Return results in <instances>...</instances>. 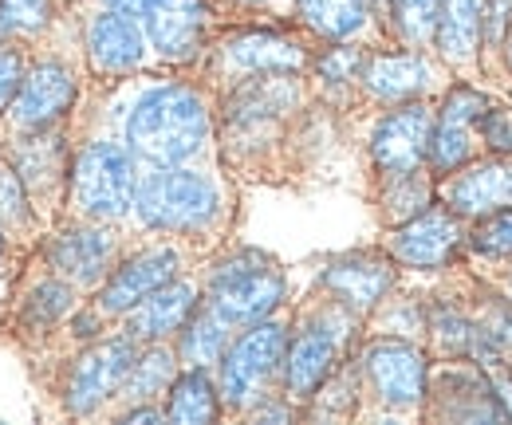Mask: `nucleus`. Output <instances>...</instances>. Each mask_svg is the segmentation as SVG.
Listing matches in <instances>:
<instances>
[{
	"mask_svg": "<svg viewBox=\"0 0 512 425\" xmlns=\"http://www.w3.org/2000/svg\"><path fill=\"white\" fill-rule=\"evenodd\" d=\"M0 217L8 225H20L28 217V201H24V178L8 166H0Z\"/></svg>",
	"mask_w": 512,
	"mask_h": 425,
	"instance_id": "7c9ffc66",
	"label": "nucleus"
},
{
	"mask_svg": "<svg viewBox=\"0 0 512 425\" xmlns=\"http://www.w3.org/2000/svg\"><path fill=\"white\" fill-rule=\"evenodd\" d=\"M87 52H91L95 71H111L115 75V71L138 67L146 44H142L138 24L130 20L127 12L115 8V12H99L91 20V28H87Z\"/></svg>",
	"mask_w": 512,
	"mask_h": 425,
	"instance_id": "2eb2a0df",
	"label": "nucleus"
},
{
	"mask_svg": "<svg viewBox=\"0 0 512 425\" xmlns=\"http://www.w3.org/2000/svg\"><path fill=\"white\" fill-rule=\"evenodd\" d=\"M430 134H434V115L422 103L398 107L390 111L375 134H371V158L375 166L398 178V174H414L422 166V158L430 154Z\"/></svg>",
	"mask_w": 512,
	"mask_h": 425,
	"instance_id": "0eeeda50",
	"label": "nucleus"
},
{
	"mask_svg": "<svg viewBox=\"0 0 512 425\" xmlns=\"http://www.w3.org/2000/svg\"><path fill=\"white\" fill-rule=\"evenodd\" d=\"M449 201L457 213H493V209H512V162H485L469 174H461Z\"/></svg>",
	"mask_w": 512,
	"mask_h": 425,
	"instance_id": "412c9836",
	"label": "nucleus"
},
{
	"mask_svg": "<svg viewBox=\"0 0 512 425\" xmlns=\"http://www.w3.org/2000/svg\"><path fill=\"white\" fill-rule=\"evenodd\" d=\"M209 138V111L190 87H158L127 119L130 150L154 166H182Z\"/></svg>",
	"mask_w": 512,
	"mask_h": 425,
	"instance_id": "f257e3e1",
	"label": "nucleus"
},
{
	"mask_svg": "<svg viewBox=\"0 0 512 425\" xmlns=\"http://www.w3.org/2000/svg\"><path fill=\"white\" fill-rule=\"evenodd\" d=\"M134 166L130 154L115 142H91L71 166V201L95 221L123 217L134 205Z\"/></svg>",
	"mask_w": 512,
	"mask_h": 425,
	"instance_id": "7ed1b4c3",
	"label": "nucleus"
},
{
	"mask_svg": "<svg viewBox=\"0 0 512 425\" xmlns=\"http://www.w3.org/2000/svg\"><path fill=\"white\" fill-rule=\"evenodd\" d=\"M134 359H138L134 339H107V343H95L91 351H83L71 366V374H67V410L71 414H91L107 398H115L127 386Z\"/></svg>",
	"mask_w": 512,
	"mask_h": 425,
	"instance_id": "423d86ee",
	"label": "nucleus"
},
{
	"mask_svg": "<svg viewBox=\"0 0 512 425\" xmlns=\"http://www.w3.org/2000/svg\"><path fill=\"white\" fill-rule=\"evenodd\" d=\"M134 209H138L142 225H150V229L186 233V229H201V225L213 221L217 189H213L209 178H201L193 170L158 166L134 189Z\"/></svg>",
	"mask_w": 512,
	"mask_h": 425,
	"instance_id": "f03ea898",
	"label": "nucleus"
},
{
	"mask_svg": "<svg viewBox=\"0 0 512 425\" xmlns=\"http://www.w3.org/2000/svg\"><path fill=\"white\" fill-rule=\"evenodd\" d=\"M174 272H178V252H174V248L142 252V256L127 260V264L107 280V288H103V296H99V307L111 311V315L130 311V307L142 304L150 292H158L162 284H170Z\"/></svg>",
	"mask_w": 512,
	"mask_h": 425,
	"instance_id": "9b49d317",
	"label": "nucleus"
},
{
	"mask_svg": "<svg viewBox=\"0 0 512 425\" xmlns=\"http://www.w3.org/2000/svg\"><path fill=\"white\" fill-rule=\"evenodd\" d=\"M363 83L375 99L386 103H402V99H414L430 87V63L422 56H410V52H394V56H375L363 71Z\"/></svg>",
	"mask_w": 512,
	"mask_h": 425,
	"instance_id": "aec40b11",
	"label": "nucleus"
},
{
	"mask_svg": "<svg viewBox=\"0 0 512 425\" xmlns=\"http://www.w3.org/2000/svg\"><path fill=\"white\" fill-rule=\"evenodd\" d=\"M16 87H20V56H16V48L0 44V107L16 95Z\"/></svg>",
	"mask_w": 512,
	"mask_h": 425,
	"instance_id": "473e14b6",
	"label": "nucleus"
},
{
	"mask_svg": "<svg viewBox=\"0 0 512 425\" xmlns=\"http://www.w3.org/2000/svg\"><path fill=\"white\" fill-rule=\"evenodd\" d=\"M166 418L182 425H205L217 418V390H213L205 366H193V370L178 374V378L170 382Z\"/></svg>",
	"mask_w": 512,
	"mask_h": 425,
	"instance_id": "4be33fe9",
	"label": "nucleus"
},
{
	"mask_svg": "<svg viewBox=\"0 0 512 425\" xmlns=\"http://www.w3.org/2000/svg\"><path fill=\"white\" fill-rule=\"evenodd\" d=\"M174 378H178V374H174V355H170L166 347H154V351L138 355L134 366H130L127 398H134V402H150L154 394L170 390Z\"/></svg>",
	"mask_w": 512,
	"mask_h": 425,
	"instance_id": "a878e982",
	"label": "nucleus"
},
{
	"mask_svg": "<svg viewBox=\"0 0 512 425\" xmlns=\"http://www.w3.org/2000/svg\"><path fill=\"white\" fill-rule=\"evenodd\" d=\"M509 63H512V40H509Z\"/></svg>",
	"mask_w": 512,
	"mask_h": 425,
	"instance_id": "ea45409f",
	"label": "nucleus"
},
{
	"mask_svg": "<svg viewBox=\"0 0 512 425\" xmlns=\"http://www.w3.org/2000/svg\"><path fill=\"white\" fill-rule=\"evenodd\" d=\"M461 225L446 209H422L418 217H410L406 225H398L394 233V256L410 268H442L461 244Z\"/></svg>",
	"mask_w": 512,
	"mask_h": 425,
	"instance_id": "1a4fd4ad",
	"label": "nucleus"
},
{
	"mask_svg": "<svg viewBox=\"0 0 512 425\" xmlns=\"http://www.w3.org/2000/svg\"><path fill=\"white\" fill-rule=\"evenodd\" d=\"M225 331L229 323L209 307L201 315H190L186 323V335H182V355L190 366H209L225 355Z\"/></svg>",
	"mask_w": 512,
	"mask_h": 425,
	"instance_id": "393cba45",
	"label": "nucleus"
},
{
	"mask_svg": "<svg viewBox=\"0 0 512 425\" xmlns=\"http://www.w3.org/2000/svg\"><path fill=\"white\" fill-rule=\"evenodd\" d=\"M48 20H52V0H0V32L32 36L48 28Z\"/></svg>",
	"mask_w": 512,
	"mask_h": 425,
	"instance_id": "cd10ccee",
	"label": "nucleus"
},
{
	"mask_svg": "<svg viewBox=\"0 0 512 425\" xmlns=\"http://www.w3.org/2000/svg\"><path fill=\"white\" fill-rule=\"evenodd\" d=\"M245 4H264V0H245Z\"/></svg>",
	"mask_w": 512,
	"mask_h": 425,
	"instance_id": "58836bf2",
	"label": "nucleus"
},
{
	"mask_svg": "<svg viewBox=\"0 0 512 425\" xmlns=\"http://www.w3.org/2000/svg\"><path fill=\"white\" fill-rule=\"evenodd\" d=\"M481 115H485V99L469 87H457L442 103V115L430 134V162L442 174L457 170L469 158V130H473V122H481Z\"/></svg>",
	"mask_w": 512,
	"mask_h": 425,
	"instance_id": "f8f14e48",
	"label": "nucleus"
},
{
	"mask_svg": "<svg viewBox=\"0 0 512 425\" xmlns=\"http://www.w3.org/2000/svg\"><path fill=\"white\" fill-rule=\"evenodd\" d=\"M300 16L312 32L327 40H347L363 28L367 4L363 0H300Z\"/></svg>",
	"mask_w": 512,
	"mask_h": 425,
	"instance_id": "b1692460",
	"label": "nucleus"
},
{
	"mask_svg": "<svg viewBox=\"0 0 512 425\" xmlns=\"http://www.w3.org/2000/svg\"><path fill=\"white\" fill-rule=\"evenodd\" d=\"M363 370L386 406L406 410V406H418L426 394V359L410 343H398V339L371 343L363 355Z\"/></svg>",
	"mask_w": 512,
	"mask_h": 425,
	"instance_id": "6e6552de",
	"label": "nucleus"
},
{
	"mask_svg": "<svg viewBox=\"0 0 512 425\" xmlns=\"http://www.w3.org/2000/svg\"><path fill=\"white\" fill-rule=\"evenodd\" d=\"M493 339H501V343L512 347V311H501V315L493 319Z\"/></svg>",
	"mask_w": 512,
	"mask_h": 425,
	"instance_id": "c9c22d12",
	"label": "nucleus"
},
{
	"mask_svg": "<svg viewBox=\"0 0 512 425\" xmlns=\"http://www.w3.org/2000/svg\"><path fill=\"white\" fill-rule=\"evenodd\" d=\"M115 256V237L103 229H67L60 241L52 244V264L75 284H91L107 272Z\"/></svg>",
	"mask_w": 512,
	"mask_h": 425,
	"instance_id": "f3484780",
	"label": "nucleus"
},
{
	"mask_svg": "<svg viewBox=\"0 0 512 425\" xmlns=\"http://www.w3.org/2000/svg\"><path fill=\"white\" fill-rule=\"evenodd\" d=\"M150 44L166 60H190L205 32V4L201 0H158L146 12Z\"/></svg>",
	"mask_w": 512,
	"mask_h": 425,
	"instance_id": "ddd939ff",
	"label": "nucleus"
},
{
	"mask_svg": "<svg viewBox=\"0 0 512 425\" xmlns=\"http://www.w3.org/2000/svg\"><path fill=\"white\" fill-rule=\"evenodd\" d=\"M485 20V0H442V24H438V44L449 60H469L481 36Z\"/></svg>",
	"mask_w": 512,
	"mask_h": 425,
	"instance_id": "5701e85b",
	"label": "nucleus"
},
{
	"mask_svg": "<svg viewBox=\"0 0 512 425\" xmlns=\"http://www.w3.org/2000/svg\"><path fill=\"white\" fill-rule=\"evenodd\" d=\"M225 60L233 63L237 71H249V75H280V71L304 67V52L284 36L245 32V36H233L225 44Z\"/></svg>",
	"mask_w": 512,
	"mask_h": 425,
	"instance_id": "a211bd4d",
	"label": "nucleus"
},
{
	"mask_svg": "<svg viewBox=\"0 0 512 425\" xmlns=\"http://www.w3.org/2000/svg\"><path fill=\"white\" fill-rule=\"evenodd\" d=\"M355 67H359V56H355L351 48H335V52L320 63L323 79H351Z\"/></svg>",
	"mask_w": 512,
	"mask_h": 425,
	"instance_id": "72a5a7b5",
	"label": "nucleus"
},
{
	"mask_svg": "<svg viewBox=\"0 0 512 425\" xmlns=\"http://www.w3.org/2000/svg\"><path fill=\"white\" fill-rule=\"evenodd\" d=\"M280 300H284V276L260 252L225 260L209 280V307L229 327L233 323H260Z\"/></svg>",
	"mask_w": 512,
	"mask_h": 425,
	"instance_id": "20e7f679",
	"label": "nucleus"
},
{
	"mask_svg": "<svg viewBox=\"0 0 512 425\" xmlns=\"http://www.w3.org/2000/svg\"><path fill=\"white\" fill-rule=\"evenodd\" d=\"M193 288L190 284H162L158 292H150L138 307H130V339H166L174 331H182L190 323Z\"/></svg>",
	"mask_w": 512,
	"mask_h": 425,
	"instance_id": "dca6fc26",
	"label": "nucleus"
},
{
	"mask_svg": "<svg viewBox=\"0 0 512 425\" xmlns=\"http://www.w3.org/2000/svg\"><path fill=\"white\" fill-rule=\"evenodd\" d=\"M67 307H71V292H67L64 284H44V288L32 292V300L24 307V323L36 327V331H40V327H52Z\"/></svg>",
	"mask_w": 512,
	"mask_h": 425,
	"instance_id": "c85d7f7f",
	"label": "nucleus"
},
{
	"mask_svg": "<svg viewBox=\"0 0 512 425\" xmlns=\"http://www.w3.org/2000/svg\"><path fill=\"white\" fill-rule=\"evenodd\" d=\"M335 366V335H327L323 327H308L292 347H288V363H284V378L288 390L296 398H312L323 386V378Z\"/></svg>",
	"mask_w": 512,
	"mask_h": 425,
	"instance_id": "6ab92c4d",
	"label": "nucleus"
},
{
	"mask_svg": "<svg viewBox=\"0 0 512 425\" xmlns=\"http://www.w3.org/2000/svg\"><path fill=\"white\" fill-rule=\"evenodd\" d=\"M162 414L158 410H150V406H138V410H130L127 414V422H158Z\"/></svg>",
	"mask_w": 512,
	"mask_h": 425,
	"instance_id": "e433bc0d",
	"label": "nucleus"
},
{
	"mask_svg": "<svg viewBox=\"0 0 512 425\" xmlns=\"http://www.w3.org/2000/svg\"><path fill=\"white\" fill-rule=\"evenodd\" d=\"M481 130H485V142H489L497 154H512V111L509 107H485Z\"/></svg>",
	"mask_w": 512,
	"mask_h": 425,
	"instance_id": "2f4dec72",
	"label": "nucleus"
},
{
	"mask_svg": "<svg viewBox=\"0 0 512 425\" xmlns=\"http://www.w3.org/2000/svg\"><path fill=\"white\" fill-rule=\"evenodd\" d=\"M111 8H119V12H127V16H146L158 0H107Z\"/></svg>",
	"mask_w": 512,
	"mask_h": 425,
	"instance_id": "f704fd0d",
	"label": "nucleus"
},
{
	"mask_svg": "<svg viewBox=\"0 0 512 425\" xmlns=\"http://www.w3.org/2000/svg\"><path fill=\"white\" fill-rule=\"evenodd\" d=\"M493 12H501V16H505V12H509V0H497V4H493ZM489 36H493V40L501 36V20H497V16H493V28H489Z\"/></svg>",
	"mask_w": 512,
	"mask_h": 425,
	"instance_id": "4c0bfd02",
	"label": "nucleus"
},
{
	"mask_svg": "<svg viewBox=\"0 0 512 425\" xmlns=\"http://www.w3.org/2000/svg\"><path fill=\"white\" fill-rule=\"evenodd\" d=\"M75 103V79L64 63H40L32 67L12 99V119L20 126L44 130L48 122H56L60 115H67V107Z\"/></svg>",
	"mask_w": 512,
	"mask_h": 425,
	"instance_id": "9d476101",
	"label": "nucleus"
},
{
	"mask_svg": "<svg viewBox=\"0 0 512 425\" xmlns=\"http://www.w3.org/2000/svg\"><path fill=\"white\" fill-rule=\"evenodd\" d=\"M323 284L339 296V304H347L351 311H371L390 292L394 272L379 256H343V260L327 264Z\"/></svg>",
	"mask_w": 512,
	"mask_h": 425,
	"instance_id": "4468645a",
	"label": "nucleus"
},
{
	"mask_svg": "<svg viewBox=\"0 0 512 425\" xmlns=\"http://www.w3.org/2000/svg\"><path fill=\"white\" fill-rule=\"evenodd\" d=\"M288 351V335L280 323H256L253 331H245L221 359V394L229 406L245 410L260 398V390L272 382L276 366L284 363Z\"/></svg>",
	"mask_w": 512,
	"mask_h": 425,
	"instance_id": "39448f33",
	"label": "nucleus"
},
{
	"mask_svg": "<svg viewBox=\"0 0 512 425\" xmlns=\"http://www.w3.org/2000/svg\"><path fill=\"white\" fill-rule=\"evenodd\" d=\"M473 248L485 256H512V209H493V217L473 233Z\"/></svg>",
	"mask_w": 512,
	"mask_h": 425,
	"instance_id": "c756f323",
	"label": "nucleus"
},
{
	"mask_svg": "<svg viewBox=\"0 0 512 425\" xmlns=\"http://www.w3.org/2000/svg\"><path fill=\"white\" fill-rule=\"evenodd\" d=\"M442 24V0H394V28L406 44H430Z\"/></svg>",
	"mask_w": 512,
	"mask_h": 425,
	"instance_id": "bb28decb",
	"label": "nucleus"
}]
</instances>
